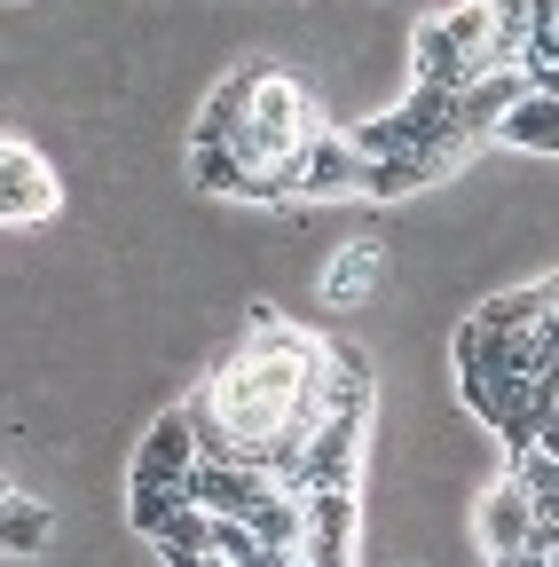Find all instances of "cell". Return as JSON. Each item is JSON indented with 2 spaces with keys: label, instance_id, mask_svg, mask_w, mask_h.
I'll use <instances>...</instances> for the list:
<instances>
[{
  "label": "cell",
  "instance_id": "cell-1",
  "mask_svg": "<svg viewBox=\"0 0 559 567\" xmlns=\"http://www.w3.org/2000/svg\"><path fill=\"white\" fill-rule=\"evenodd\" d=\"M323 371H331V347L260 308L252 331H245V347L182 402L189 425H197V450L252 457L260 473L292 481L300 450L315 434V417H323Z\"/></svg>",
  "mask_w": 559,
  "mask_h": 567
},
{
  "label": "cell",
  "instance_id": "cell-2",
  "mask_svg": "<svg viewBox=\"0 0 559 567\" xmlns=\"http://www.w3.org/2000/svg\"><path fill=\"white\" fill-rule=\"evenodd\" d=\"M315 134V103L300 80H284V71L252 63V87H245V111L229 126L221 151H237L252 174H268V205H284V166L300 158V142Z\"/></svg>",
  "mask_w": 559,
  "mask_h": 567
},
{
  "label": "cell",
  "instance_id": "cell-3",
  "mask_svg": "<svg viewBox=\"0 0 559 567\" xmlns=\"http://www.w3.org/2000/svg\"><path fill=\"white\" fill-rule=\"evenodd\" d=\"M505 63H513V40L488 0H457V9L426 17L410 40V80L426 87H473L480 71H505Z\"/></svg>",
  "mask_w": 559,
  "mask_h": 567
},
{
  "label": "cell",
  "instance_id": "cell-4",
  "mask_svg": "<svg viewBox=\"0 0 559 567\" xmlns=\"http://www.w3.org/2000/svg\"><path fill=\"white\" fill-rule=\"evenodd\" d=\"M189 465H197V425H189V410H166L134 450V488H126V520L143 536L158 528V513L189 505Z\"/></svg>",
  "mask_w": 559,
  "mask_h": 567
},
{
  "label": "cell",
  "instance_id": "cell-5",
  "mask_svg": "<svg viewBox=\"0 0 559 567\" xmlns=\"http://www.w3.org/2000/svg\"><path fill=\"white\" fill-rule=\"evenodd\" d=\"M55 213H63V182H55V166L32 151V142L0 134V229L55 221Z\"/></svg>",
  "mask_w": 559,
  "mask_h": 567
},
{
  "label": "cell",
  "instance_id": "cell-6",
  "mask_svg": "<svg viewBox=\"0 0 559 567\" xmlns=\"http://www.w3.org/2000/svg\"><path fill=\"white\" fill-rule=\"evenodd\" d=\"M363 174H371V158L355 151V142L315 126L300 142V158L284 166V197H363Z\"/></svg>",
  "mask_w": 559,
  "mask_h": 567
},
{
  "label": "cell",
  "instance_id": "cell-7",
  "mask_svg": "<svg viewBox=\"0 0 559 567\" xmlns=\"http://www.w3.org/2000/svg\"><path fill=\"white\" fill-rule=\"evenodd\" d=\"M300 559L308 567H355V488H300Z\"/></svg>",
  "mask_w": 559,
  "mask_h": 567
},
{
  "label": "cell",
  "instance_id": "cell-8",
  "mask_svg": "<svg viewBox=\"0 0 559 567\" xmlns=\"http://www.w3.org/2000/svg\"><path fill=\"white\" fill-rule=\"evenodd\" d=\"M480 544H488V559H497V567H513V559L544 551V528H536V513H528V496H520V481H513V473L480 496Z\"/></svg>",
  "mask_w": 559,
  "mask_h": 567
},
{
  "label": "cell",
  "instance_id": "cell-9",
  "mask_svg": "<svg viewBox=\"0 0 559 567\" xmlns=\"http://www.w3.org/2000/svg\"><path fill=\"white\" fill-rule=\"evenodd\" d=\"M488 142H513V151H551V158H559V95L520 87V95L505 103V118H497V134H488Z\"/></svg>",
  "mask_w": 559,
  "mask_h": 567
},
{
  "label": "cell",
  "instance_id": "cell-10",
  "mask_svg": "<svg viewBox=\"0 0 559 567\" xmlns=\"http://www.w3.org/2000/svg\"><path fill=\"white\" fill-rule=\"evenodd\" d=\"M513 71H520V87L559 95V0H544V9L528 17V32L513 40Z\"/></svg>",
  "mask_w": 559,
  "mask_h": 567
},
{
  "label": "cell",
  "instance_id": "cell-11",
  "mask_svg": "<svg viewBox=\"0 0 559 567\" xmlns=\"http://www.w3.org/2000/svg\"><path fill=\"white\" fill-rule=\"evenodd\" d=\"M379 276H386V252L363 237V245H346V252L323 268V300H331V308H355V300L379 292Z\"/></svg>",
  "mask_w": 559,
  "mask_h": 567
},
{
  "label": "cell",
  "instance_id": "cell-12",
  "mask_svg": "<svg viewBox=\"0 0 559 567\" xmlns=\"http://www.w3.org/2000/svg\"><path fill=\"white\" fill-rule=\"evenodd\" d=\"M48 505H32V496H17V488H0V551H40L48 544Z\"/></svg>",
  "mask_w": 559,
  "mask_h": 567
},
{
  "label": "cell",
  "instance_id": "cell-13",
  "mask_svg": "<svg viewBox=\"0 0 559 567\" xmlns=\"http://www.w3.org/2000/svg\"><path fill=\"white\" fill-rule=\"evenodd\" d=\"M488 9H497V24H505V40H520V32H528V17L544 9V0H488Z\"/></svg>",
  "mask_w": 559,
  "mask_h": 567
},
{
  "label": "cell",
  "instance_id": "cell-14",
  "mask_svg": "<svg viewBox=\"0 0 559 567\" xmlns=\"http://www.w3.org/2000/svg\"><path fill=\"white\" fill-rule=\"evenodd\" d=\"M158 559H166V567H229L221 551H158Z\"/></svg>",
  "mask_w": 559,
  "mask_h": 567
},
{
  "label": "cell",
  "instance_id": "cell-15",
  "mask_svg": "<svg viewBox=\"0 0 559 567\" xmlns=\"http://www.w3.org/2000/svg\"><path fill=\"white\" fill-rule=\"evenodd\" d=\"M544 567H559V536H544Z\"/></svg>",
  "mask_w": 559,
  "mask_h": 567
}]
</instances>
